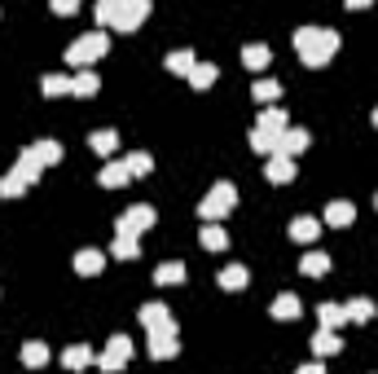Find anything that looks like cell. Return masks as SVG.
Here are the masks:
<instances>
[{
    "instance_id": "6da1fadb",
    "label": "cell",
    "mask_w": 378,
    "mask_h": 374,
    "mask_svg": "<svg viewBox=\"0 0 378 374\" xmlns=\"http://www.w3.org/2000/svg\"><path fill=\"white\" fill-rule=\"evenodd\" d=\"M295 48H299V58H304L308 66H321V62L335 58L339 36H335L330 27H299V31H295Z\"/></svg>"
},
{
    "instance_id": "7a4b0ae2",
    "label": "cell",
    "mask_w": 378,
    "mask_h": 374,
    "mask_svg": "<svg viewBox=\"0 0 378 374\" xmlns=\"http://www.w3.org/2000/svg\"><path fill=\"white\" fill-rule=\"evenodd\" d=\"M233 203H238V185H233V181H216V185L207 189V198L198 203V216H203L207 224H220L224 216L233 212Z\"/></svg>"
},
{
    "instance_id": "3957f363",
    "label": "cell",
    "mask_w": 378,
    "mask_h": 374,
    "mask_svg": "<svg viewBox=\"0 0 378 374\" xmlns=\"http://www.w3.org/2000/svg\"><path fill=\"white\" fill-rule=\"evenodd\" d=\"M110 48V36L106 31H88V36H80V40H70L66 44V62L70 66H88V62H97Z\"/></svg>"
},
{
    "instance_id": "277c9868",
    "label": "cell",
    "mask_w": 378,
    "mask_h": 374,
    "mask_svg": "<svg viewBox=\"0 0 378 374\" xmlns=\"http://www.w3.org/2000/svg\"><path fill=\"white\" fill-rule=\"evenodd\" d=\"M154 224V207H145V203H137V207H128L119 216V224H115V234L119 238H137L141 229H149Z\"/></svg>"
},
{
    "instance_id": "5b68a950",
    "label": "cell",
    "mask_w": 378,
    "mask_h": 374,
    "mask_svg": "<svg viewBox=\"0 0 378 374\" xmlns=\"http://www.w3.org/2000/svg\"><path fill=\"white\" fill-rule=\"evenodd\" d=\"M128 357H132V339H128V335H115V339L106 343V353L97 357V365H102L106 374H115V370L128 365Z\"/></svg>"
},
{
    "instance_id": "8992f818",
    "label": "cell",
    "mask_w": 378,
    "mask_h": 374,
    "mask_svg": "<svg viewBox=\"0 0 378 374\" xmlns=\"http://www.w3.org/2000/svg\"><path fill=\"white\" fill-rule=\"evenodd\" d=\"M145 14H149L145 0H119V18H115V27H119V31H132V27H141V22H145Z\"/></svg>"
},
{
    "instance_id": "52a82bcc",
    "label": "cell",
    "mask_w": 378,
    "mask_h": 374,
    "mask_svg": "<svg viewBox=\"0 0 378 374\" xmlns=\"http://www.w3.org/2000/svg\"><path fill=\"white\" fill-rule=\"evenodd\" d=\"M149 357H176V326H163V331H149Z\"/></svg>"
},
{
    "instance_id": "ba28073f",
    "label": "cell",
    "mask_w": 378,
    "mask_h": 374,
    "mask_svg": "<svg viewBox=\"0 0 378 374\" xmlns=\"http://www.w3.org/2000/svg\"><path fill=\"white\" fill-rule=\"evenodd\" d=\"M304 150H308V133L304 128H286L282 137H277V155L295 159V155H304Z\"/></svg>"
},
{
    "instance_id": "9c48e42d",
    "label": "cell",
    "mask_w": 378,
    "mask_h": 374,
    "mask_svg": "<svg viewBox=\"0 0 378 374\" xmlns=\"http://www.w3.org/2000/svg\"><path fill=\"white\" fill-rule=\"evenodd\" d=\"M256 133H264V137L277 141V137L286 133V110H282V106H268V110L260 115V123H256Z\"/></svg>"
},
{
    "instance_id": "30bf717a",
    "label": "cell",
    "mask_w": 378,
    "mask_h": 374,
    "mask_svg": "<svg viewBox=\"0 0 378 374\" xmlns=\"http://www.w3.org/2000/svg\"><path fill=\"white\" fill-rule=\"evenodd\" d=\"M141 326L145 331H163V326H172V313H167V304H141Z\"/></svg>"
},
{
    "instance_id": "8fae6325",
    "label": "cell",
    "mask_w": 378,
    "mask_h": 374,
    "mask_svg": "<svg viewBox=\"0 0 378 374\" xmlns=\"http://www.w3.org/2000/svg\"><path fill=\"white\" fill-rule=\"evenodd\" d=\"M102 264H106V256L97 251V246H84V251H75V273H102Z\"/></svg>"
},
{
    "instance_id": "7c38bea8",
    "label": "cell",
    "mask_w": 378,
    "mask_h": 374,
    "mask_svg": "<svg viewBox=\"0 0 378 374\" xmlns=\"http://www.w3.org/2000/svg\"><path fill=\"white\" fill-rule=\"evenodd\" d=\"M268 181H273V185H286V181H295V159H286V155H273V159H268Z\"/></svg>"
},
{
    "instance_id": "4fadbf2b",
    "label": "cell",
    "mask_w": 378,
    "mask_h": 374,
    "mask_svg": "<svg viewBox=\"0 0 378 374\" xmlns=\"http://www.w3.org/2000/svg\"><path fill=\"white\" fill-rule=\"evenodd\" d=\"M317 234H321V220H313V216H295L290 220V238L295 242H317Z\"/></svg>"
},
{
    "instance_id": "5bb4252c",
    "label": "cell",
    "mask_w": 378,
    "mask_h": 374,
    "mask_svg": "<svg viewBox=\"0 0 378 374\" xmlns=\"http://www.w3.org/2000/svg\"><path fill=\"white\" fill-rule=\"evenodd\" d=\"M299 308H304V304H299V295H295V291H286V295H277V299H273V317H277V321H295Z\"/></svg>"
},
{
    "instance_id": "9a60e30c",
    "label": "cell",
    "mask_w": 378,
    "mask_h": 374,
    "mask_svg": "<svg viewBox=\"0 0 378 374\" xmlns=\"http://www.w3.org/2000/svg\"><path fill=\"white\" fill-rule=\"evenodd\" d=\"M93 361H97V357H93L88 343H70L66 353H62V365H66V370H84V365H93Z\"/></svg>"
},
{
    "instance_id": "2e32d148",
    "label": "cell",
    "mask_w": 378,
    "mask_h": 374,
    "mask_svg": "<svg viewBox=\"0 0 378 374\" xmlns=\"http://www.w3.org/2000/svg\"><path fill=\"white\" fill-rule=\"evenodd\" d=\"M352 216H357V207H352L347 198H335V203L325 207V224H335V229H343V224H352Z\"/></svg>"
},
{
    "instance_id": "e0dca14e",
    "label": "cell",
    "mask_w": 378,
    "mask_h": 374,
    "mask_svg": "<svg viewBox=\"0 0 378 374\" xmlns=\"http://www.w3.org/2000/svg\"><path fill=\"white\" fill-rule=\"evenodd\" d=\"M317 317H321V331H339L343 321H347V308H343V304H330V299H325V304L317 308Z\"/></svg>"
},
{
    "instance_id": "ac0fdd59",
    "label": "cell",
    "mask_w": 378,
    "mask_h": 374,
    "mask_svg": "<svg viewBox=\"0 0 378 374\" xmlns=\"http://www.w3.org/2000/svg\"><path fill=\"white\" fill-rule=\"evenodd\" d=\"M246 278H251L246 264H229V269H220V278H216V282H220L224 291H242V286H246Z\"/></svg>"
},
{
    "instance_id": "d6986e66",
    "label": "cell",
    "mask_w": 378,
    "mask_h": 374,
    "mask_svg": "<svg viewBox=\"0 0 378 374\" xmlns=\"http://www.w3.org/2000/svg\"><path fill=\"white\" fill-rule=\"evenodd\" d=\"M339 348H343V343H339V331H317V335H313V353H317V357H335Z\"/></svg>"
},
{
    "instance_id": "ffe728a7",
    "label": "cell",
    "mask_w": 378,
    "mask_h": 374,
    "mask_svg": "<svg viewBox=\"0 0 378 374\" xmlns=\"http://www.w3.org/2000/svg\"><path fill=\"white\" fill-rule=\"evenodd\" d=\"M44 361H48V343H40V339H27V343H22V365L40 370Z\"/></svg>"
},
{
    "instance_id": "44dd1931",
    "label": "cell",
    "mask_w": 378,
    "mask_h": 374,
    "mask_svg": "<svg viewBox=\"0 0 378 374\" xmlns=\"http://www.w3.org/2000/svg\"><path fill=\"white\" fill-rule=\"evenodd\" d=\"M97 88H102V80H97L93 71H75V75H70V93H80V97H93Z\"/></svg>"
},
{
    "instance_id": "7402d4cb",
    "label": "cell",
    "mask_w": 378,
    "mask_h": 374,
    "mask_svg": "<svg viewBox=\"0 0 378 374\" xmlns=\"http://www.w3.org/2000/svg\"><path fill=\"white\" fill-rule=\"evenodd\" d=\"M198 242H203L207 251H224V246H229V234H224V224H207V229L198 234Z\"/></svg>"
},
{
    "instance_id": "603a6c76",
    "label": "cell",
    "mask_w": 378,
    "mask_h": 374,
    "mask_svg": "<svg viewBox=\"0 0 378 374\" xmlns=\"http://www.w3.org/2000/svg\"><path fill=\"white\" fill-rule=\"evenodd\" d=\"M198 66V58L189 53V48H172V53H167V71H176V75H189Z\"/></svg>"
},
{
    "instance_id": "cb8c5ba5",
    "label": "cell",
    "mask_w": 378,
    "mask_h": 374,
    "mask_svg": "<svg viewBox=\"0 0 378 374\" xmlns=\"http://www.w3.org/2000/svg\"><path fill=\"white\" fill-rule=\"evenodd\" d=\"M14 172H18V177L31 185V181H40V172H44V167L36 163V155H31V150H22V155H18V167H14Z\"/></svg>"
},
{
    "instance_id": "d4e9b609",
    "label": "cell",
    "mask_w": 378,
    "mask_h": 374,
    "mask_svg": "<svg viewBox=\"0 0 378 374\" xmlns=\"http://www.w3.org/2000/svg\"><path fill=\"white\" fill-rule=\"evenodd\" d=\"M31 155H36V163L44 167V163H58V159H62V145L44 137V141H36V145H31Z\"/></svg>"
},
{
    "instance_id": "484cf974",
    "label": "cell",
    "mask_w": 378,
    "mask_h": 374,
    "mask_svg": "<svg viewBox=\"0 0 378 374\" xmlns=\"http://www.w3.org/2000/svg\"><path fill=\"white\" fill-rule=\"evenodd\" d=\"M181 278H185V264H181V260H167V264L154 269V282H163V286H176Z\"/></svg>"
},
{
    "instance_id": "4316f807",
    "label": "cell",
    "mask_w": 378,
    "mask_h": 374,
    "mask_svg": "<svg viewBox=\"0 0 378 374\" xmlns=\"http://www.w3.org/2000/svg\"><path fill=\"white\" fill-rule=\"evenodd\" d=\"M93 150H97V155H115V150H119V133L115 128H97L93 133Z\"/></svg>"
},
{
    "instance_id": "83f0119b",
    "label": "cell",
    "mask_w": 378,
    "mask_h": 374,
    "mask_svg": "<svg viewBox=\"0 0 378 374\" xmlns=\"http://www.w3.org/2000/svg\"><path fill=\"white\" fill-rule=\"evenodd\" d=\"M132 177H128V167H123V163H106L102 167V185L106 189H119V185H128Z\"/></svg>"
},
{
    "instance_id": "f1b7e54d",
    "label": "cell",
    "mask_w": 378,
    "mask_h": 374,
    "mask_svg": "<svg viewBox=\"0 0 378 374\" xmlns=\"http://www.w3.org/2000/svg\"><path fill=\"white\" fill-rule=\"evenodd\" d=\"M299 269H304L308 278H321V273H330V256H325V251H308Z\"/></svg>"
},
{
    "instance_id": "f546056e",
    "label": "cell",
    "mask_w": 378,
    "mask_h": 374,
    "mask_svg": "<svg viewBox=\"0 0 378 374\" xmlns=\"http://www.w3.org/2000/svg\"><path fill=\"white\" fill-rule=\"evenodd\" d=\"M268 58H273V53H268V44H246V48H242V62H246L251 71L268 66Z\"/></svg>"
},
{
    "instance_id": "4dcf8cb0",
    "label": "cell",
    "mask_w": 378,
    "mask_h": 374,
    "mask_svg": "<svg viewBox=\"0 0 378 374\" xmlns=\"http://www.w3.org/2000/svg\"><path fill=\"white\" fill-rule=\"evenodd\" d=\"M251 97H256V102H277V97H282V84L277 80H256L251 84Z\"/></svg>"
},
{
    "instance_id": "1f68e13d",
    "label": "cell",
    "mask_w": 378,
    "mask_h": 374,
    "mask_svg": "<svg viewBox=\"0 0 378 374\" xmlns=\"http://www.w3.org/2000/svg\"><path fill=\"white\" fill-rule=\"evenodd\" d=\"M189 84H194V88H211V84H216V66H211V62H198V66L189 71Z\"/></svg>"
},
{
    "instance_id": "d6a6232c",
    "label": "cell",
    "mask_w": 378,
    "mask_h": 374,
    "mask_svg": "<svg viewBox=\"0 0 378 374\" xmlns=\"http://www.w3.org/2000/svg\"><path fill=\"white\" fill-rule=\"evenodd\" d=\"M343 308H347V321H369L374 317V299L361 295V299H352V304H343Z\"/></svg>"
},
{
    "instance_id": "836d02e7",
    "label": "cell",
    "mask_w": 378,
    "mask_h": 374,
    "mask_svg": "<svg viewBox=\"0 0 378 374\" xmlns=\"http://www.w3.org/2000/svg\"><path fill=\"white\" fill-rule=\"evenodd\" d=\"M40 88H44L48 97H62V93H70V75H44Z\"/></svg>"
},
{
    "instance_id": "e575fe53",
    "label": "cell",
    "mask_w": 378,
    "mask_h": 374,
    "mask_svg": "<svg viewBox=\"0 0 378 374\" xmlns=\"http://www.w3.org/2000/svg\"><path fill=\"white\" fill-rule=\"evenodd\" d=\"M22 189H27V181H22L18 172H9V177H0V198H18Z\"/></svg>"
},
{
    "instance_id": "d590c367",
    "label": "cell",
    "mask_w": 378,
    "mask_h": 374,
    "mask_svg": "<svg viewBox=\"0 0 378 374\" xmlns=\"http://www.w3.org/2000/svg\"><path fill=\"white\" fill-rule=\"evenodd\" d=\"M123 167H128V177H145V172L154 167V163H149V155H141V150H137V155L123 159Z\"/></svg>"
},
{
    "instance_id": "8d00e7d4",
    "label": "cell",
    "mask_w": 378,
    "mask_h": 374,
    "mask_svg": "<svg viewBox=\"0 0 378 374\" xmlns=\"http://www.w3.org/2000/svg\"><path fill=\"white\" fill-rule=\"evenodd\" d=\"M110 251H115L119 260H137L141 246H137V238H119V234H115V246H110Z\"/></svg>"
},
{
    "instance_id": "74e56055",
    "label": "cell",
    "mask_w": 378,
    "mask_h": 374,
    "mask_svg": "<svg viewBox=\"0 0 378 374\" xmlns=\"http://www.w3.org/2000/svg\"><path fill=\"white\" fill-rule=\"evenodd\" d=\"M115 18H119V0H102V5H97V22H110L115 27Z\"/></svg>"
},
{
    "instance_id": "f35d334b",
    "label": "cell",
    "mask_w": 378,
    "mask_h": 374,
    "mask_svg": "<svg viewBox=\"0 0 378 374\" xmlns=\"http://www.w3.org/2000/svg\"><path fill=\"white\" fill-rule=\"evenodd\" d=\"M295 374H325V365H321V361H308V365H299Z\"/></svg>"
},
{
    "instance_id": "ab89813d",
    "label": "cell",
    "mask_w": 378,
    "mask_h": 374,
    "mask_svg": "<svg viewBox=\"0 0 378 374\" xmlns=\"http://www.w3.org/2000/svg\"><path fill=\"white\" fill-rule=\"evenodd\" d=\"M374 123H378V106H374Z\"/></svg>"
},
{
    "instance_id": "60d3db41",
    "label": "cell",
    "mask_w": 378,
    "mask_h": 374,
    "mask_svg": "<svg viewBox=\"0 0 378 374\" xmlns=\"http://www.w3.org/2000/svg\"><path fill=\"white\" fill-rule=\"evenodd\" d=\"M374 203H378V198H374Z\"/></svg>"
}]
</instances>
